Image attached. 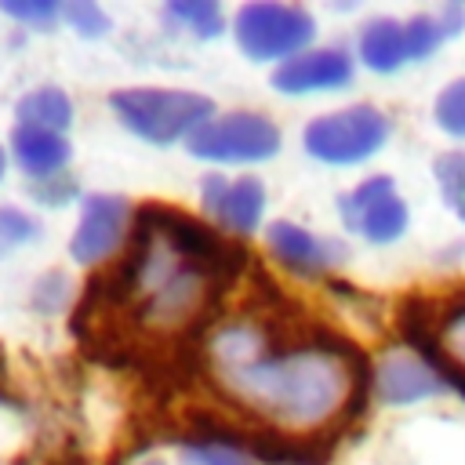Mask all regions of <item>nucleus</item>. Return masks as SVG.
Masks as SVG:
<instances>
[{
	"label": "nucleus",
	"mask_w": 465,
	"mask_h": 465,
	"mask_svg": "<svg viewBox=\"0 0 465 465\" xmlns=\"http://www.w3.org/2000/svg\"><path fill=\"white\" fill-rule=\"evenodd\" d=\"M207 360L229 400L283 429H320L334 421L356 389L345 352L327 345H272L251 320L218 327Z\"/></svg>",
	"instance_id": "obj_1"
},
{
	"label": "nucleus",
	"mask_w": 465,
	"mask_h": 465,
	"mask_svg": "<svg viewBox=\"0 0 465 465\" xmlns=\"http://www.w3.org/2000/svg\"><path fill=\"white\" fill-rule=\"evenodd\" d=\"M109 105L131 134L153 145L189 142L214 116L211 98L174 87H120L109 94Z\"/></svg>",
	"instance_id": "obj_2"
},
{
	"label": "nucleus",
	"mask_w": 465,
	"mask_h": 465,
	"mask_svg": "<svg viewBox=\"0 0 465 465\" xmlns=\"http://www.w3.org/2000/svg\"><path fill=\"white\" fill-rule=\"evenodd\" d=\"M232 36L236 47L251 62H291L294 54L309 51L316 36V18L298 4H276V0H254L236 7L232 15Z\"/></svg>",
	"instance_id": "obj_3"
},
{
	"label": "nucleus",
	"mask_w": 465,
	"mask_h": 465,
	"mask_svg": "<svg viewBox=\"0 0 465 465\" xmlns=\"http://www.w3.org/2000/svg\"><path fill=\"white\" fill-rule=\"evenodd\" d=\"M389 116L378 105H345L338 113H323L316 116L305 134L302 145L312 160L320 163H334V167H349V163H363L374 153H381V145L389 142Z\"/></svg>",
	"instance_id": "obj_4"
},
{
	"label": "nucleus",
	"mask_w": 465,
	"mask_h": 465,
	"mask_svg": "<svg viewBox=\"0 0 465 465\" xmlns=\"http://www.w3.org/2000/svg\"><path fill=\"white\" fill-rule=\"evenodd\" d=\"M185 149L211 163H262L280 153V131L262 113H218L185 142Z\"/></svg>",
	"instance_id": "obj_5"
},
{
	"label": "nucleus",
	"mask_w": 465,
	"mask_h": 465,
	"mask_svg": "<svg viewBox=\"0 0 465 465\" xmlns=\"http://www.w3.org/2000/svg\"><path fill=\"white\" fill-rule=\"evenodd\" d=\"M341 225L367 243H392L407 232L411 211L389 174H371L338 200Z\"/></svg>",
	"instance_id": "obj_6"
},
{
	"label": "nucleus",
	"mask_w": 465,
	"mask_h": 465,
	"mask_svg": "<svg viewBox=\"0 0 465 465\" xmlns=\"http://www.w3.org/2000/svg\"><path fill=\"white\" fill-rule=\"evenodd\" d=\"M131 203L116 193H87L80 200V222L69 240V258L80 265L105 262L127 236Z\"/></svg>",
	"instance_id": "obj_7"
},
{
	"label": "nucleus",
	"mask_w": 465,
	"mask_h": 465,
	"mask_svg": "<svg viewBox=\"0 0 465 465\" xmlns=\"http://www.w3.org/2000/svg\"><path fill=\"white\" fill-rule=\"evenodd\" d=\"M200 203L211 222H218L232 236H247L258 229L265 214V185L254 174L225 178V174H203L200 182Z\"/></svg>",
	"instance_id": "obj_8"
},
{
	"label": "nucleus",
	"mask_w": 465,
	"mask_h": 465,
	"mask_svg": "<svg viewBox=\"0 0 465 465\" xmlns=\"http://www.w3.org/2000/svg\"><path fill=\"white\" fill-rule=\"evenodd\" d=\"M352 58L341 47H309L294 54L291 62L276 65L272 87L280 94H323V91H341L352 84Z\"/></svg>",
	"instance_id": "obj_9"
},
{
	"label": "nucleus",
	"mask_w": 465,
	"mask_h": 465,
	"mask_svg": "<svg viewBox=\"0 0 465 465\" xmlns=\"http://www.w3.org/2000/svg\"><path fill=\"white\" fill-rule=\"evenodd\" d=\"M265 240H269L272 258L298 276H323L334 265H341V258H345V247L338 240H323L312 229L287 222V218L272 222L265 229Z\"/></svg>",
	"instance_id": "obj_10"
},
{
	"label": "nucleus",
	"mask_w": 465,
	"mask_h": 465,
	"mask_svg": "<svg viewBox=\"0 0 465 465\" xmlns=\"http://www.w3.org/2000/svg\"><path fill=\"white\" fill-rule=\"evenodd\" d=\"M374 385H378V396L385 403L407 407V403H418V400L443 392L447 381L429 360H418L407 352H389L374 371Z\"/></svg>",
	"instance_id": "obj_11"
},
{
	"label": "nucleus",
	"mask_w": 465,
	"mask_h": 465,
	"mask_svg": "<svg viewBox=\"0 0 465 465\" xmlns=\"http://www.w3.org/2000/svg\"><path fill=\"white\" fill-rule=\"evenodd\" d=\"M11 156L15 163L33 178V182H47L54 174H62V167L73 156V145L65 134L54 131H36V127H15L11 131Z\"/></svg>",
	"instance_id": "obj_12"
},
{
	"label": "nucleus",
	"mask_w": 465,
	"mask_h": 465,
	"mask_svg": "<svg viewBox=\"0 0 465 465\" xmlns=\"http://www.w3.org/2000/svg\"><path fill=\"white\" fill-rule=\"evenodd\" d=\"M356 54L367 69L374 73H396L400 65H407V36H403V22L378 15L371 22H363L360 36H356Z\"/></svg>",
	"instance_id": "obj_13"
},
{
	"label": "nucleus",
	"mask_w": 465,
	"mask_h": 465,
	"mask_svg": "<svg viewBox=\"0 0 465 465\" xmlns=\"http://www.w3.org/2000/svg\"><path fill=\"white\" fill-rule=\"evenodd\" d=\"M465 22V11L454 7H440V11H425V15H411L403 22V36H407V58L411 62H425L429 54L440 51L443 40L458 36Z\"/></svg>",
	"instance_id": "obj_14"
},
{
	"label": "nucleus",
	"mask_w": 465,
	"mask_h": 465,
	"mask_svg": "<svg viewBox=\"0 0 465 465\" xmlns=\"http://www.w3.org/2000/svg\"><path fill=\"white\" fill-rule=\"evenodd\" d=\"M15 120H18V127L65 134V127L73 124V102H69V94L62 87H33L29 94L18 98Z\"/></svg>",
	"instance_id": "obj_15"
},
{
	"label": "nucleus",
	"mask_w": 465,
	"mask_h": 465,
	"mask_svg": "<svg viewBox=\"0 0 465 465\" xmlns=\"http://www.w3.org/2000/svg\"><path fill=\"white\" fill-rule=\"evenodd\" d=\"M163 18L182 29V33H193L196 40H214L222 33V7L211 4V0H174L163 7Z\"/></svg>",
	"instance_id": "obj_16"
},
{
	"label": "nucleus",
	"mask_w": 465,
	"mask_h": 465,
	"mask_svg": "<svg viewBox=\"0 0 465 465\" xmlns=\"http://www.w3.org/2000/svg\"><path fill=\"white\" fill-rule=\"evenodd\" d=\"M432 174H436V185H440L443 203L465 222V149L440 153L436 163H432Z\"/></svg>",
	"instance_id": "obj_17"
},
{
	"label": "nucleus",
	"mask_w": 465,
	"mask_h": 465,
	"mask_svg": "<svg viewBox=\"0 0 465 465\" xmlns=\"http://www.w3.org/2000/svg\"><path fill=\"white\" fill-rule=\"evenodd\" d=\"M432 116H436V127L454 134V138H465V76L450 80L440 94H436V105H432Z\"/></svg>",
	"instance_id": "obj_18"
},
{
	"label": "nucleus",
	"mask_w": 465,
	"mask_h": 465,
	"mask_svg": "<svg viewBox=\"0 0 465 465\" xmlns=\"http://www.w3.org/2000/svg\"><path fill=\"white\" fill-rule=\"evenodd\" d=\"M182 454H185L189 465H254V458L247 450H240L236 443H218V440L185 443Z\"/></svg>",
	"instance_id": "obj_19"
},
{
	"label": "nucleus",
	"mask_w": 465,
	"mask_h": 465,
	"mask_svg": "<svg viewBox=\"0 0 465 465\" xmlns=\"http://www.w3.org/2000/svg\"><path fill=\"white\" fill-rule=\"evenodd\" d=\"M62 18H65L69 29H76V33L87 36V40L105 36L109 25H113L109 15H105L98 4H91V0H69V4H62Z\"/></svg>",
	"instance_id": "obj_20"
},
{
	"label": "nucleus",
	"mask_w": 465,
	"mask_h": 465,
	"mask_svg": "<svg viewBox=\"0 0 465 465\" xmlns=\"http://www.w3.org/2000/svg\"><path fill=\"white\" fill-rule=\"evenodd\" d=\"M40 236V222L22 207H0V251L33 243Z\"/></svg>",
	"instance_id": "obj_21"
},
{
	"label": "nucleus",
	"mask_w": 465,
	"mask_h": 465,
	"mask_svg": "<svg viewBox=\"0 0 465 465\" xmlns=\"http://www.w3.org/2000/svg\"><path fill=\"white\" fill-rule=\"evenodd\" d=\"M440 349H443V356L450 360L454 371H465V305H458L447 316L443 334H440Z\"/></svg>",
	"instance_id": "obj_22"
},
{
	"label": "nucleus",
	"mask_w": 465,
	"mask_h": 465,
	"mask_svg": "<svg viewBox=\"0 0 465 465\" xmlns=\"http://www.w3.org/2000/svg\"><path fill=\"white\" fill-rule=\"evenodd\" d=\"M0 11L11 15L15 22H51L54 15H62V7L54 0H0Z\"/></svg>",
	"instance_id": "obj_23"
},
{
	"label": "nucleus",
	"mask_w": 465,
	"mask_h": 465,
	"mask_svg": "<svg viewBox=\"0 0 465 465\" xmlns=\"http://www.w3.org/2000/svg\"><path fill=\"white\" fill-rule=\"evenodd\" d=\"M73 193H76V185L69 182V174H54V178L33 185V196L40 203H47V207H65L73 200Z\"/></svg>",
	"instance_id": "obj_24"
},
{
	"label": "nucleus",
	"mask_w": 465,
	"mask_h": 465,
	"mask_svg": "<svg viewBox=\"0 0 465 465\" xmlns=\"http://www.w3.org/2000/svg\"><path fill=\"white\" fill-rule=\"evenodd\" d=\"M251 443H254V450H258V454H265V450H269L265 436H258V440H251ZM276 461H298V454H294L291 447H276Z\"/></svg>",
	"instance_id": "obj_25"
},
{
	"label": "nucleus",
	"mask_w": 465,
	"mask_h": 465,
	"mask_svg": "<svg viewBox=\"0 0 465 465\" xmlns=\"http://www.w3.org/2000/svg\"><path fill=\"white\" fill-rule=\"evenodd\" d=\"M4 167H7V156H4V145H0V182H4Z\"/></svg>",
	"instance_id": "obj_26"
},
{
	"label": "nucleus",
	"mask_w": 465,
	"mask_h": 465,
	"mask_svg": "<svg viewBox=\"0 0 465 465\" xmlns=\"http://www.w3.org/2000/svg\"><path fill=\"white\" fill-rule=\"evenodd\" d=\"M142 465H163V461H142Z\"/></svg>",
	"instance_id": "obj_27"
}]
</instances>
